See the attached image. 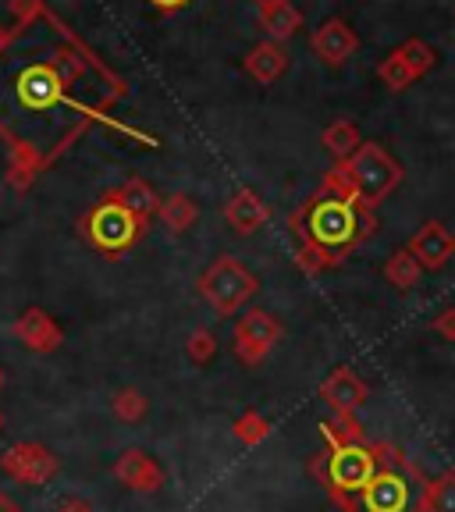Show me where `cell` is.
I'll return each instance as SVG.
<instances>
[{"instance_id":"f1b7e54d","label":"cell","mask_w":455,"mask_h":512,"mask_svg":"<svg viewBox=\"0 0 455 512\" xmlns=\"http://www.w3.org/2000/svg\"><path fill=\"white\" fill-rule=\"evenodd\" d=\"M431 331L434 335H441V342H455V306L441 310L438 317L431 320Z\"/></svg>"},{"instance_id":"7c38bea8","label":"cell","mask_w":455,"mask_h":512,"mask_svg":"<svg viewBox=\"0 0 455 512\" xmlns=\"http://www.w3.org/2000/svg\"><path fill=\"white\" fill-rule=\"evenodd\" d=\"M406 249L420 260L424 271H441V267L455 256V235L448 232L441 221H424Z\"/></svg>"},{"instance_id":"d590c367","label":"cell","mask_w":455,"mask_h":512,"mask_svg":"<svg viewBox=\"0 0 455 512\" xmlns=\"http://www.w3.org/2000/svg\"><path fill=\"white\" fill-rule=\"evenodd\" d=\"M0 431H4V413H0Z\"/></svg>"},{"instance_id":"8d00e7d4","label":"cell","mask_w":455,"mask_h":512,"mask_svg":"<svg viewBox=\"0 0 455 512\" xmlns=\"http://www.w3.org/2000/svg\"><path fill=\"white\" fill-rule=\"evenodd\" d=\"M256 4H267V0H256Z\"/></svg>"},{"instance_id":"ba28073f","label":"cell","mask_w":455,"mask_h":512,"mask_svg":"<svg viewBox=\"0 0 455 512\" xmlns=\"http://www.w3.org/2000/svg\"><path fill=\"white\" fill-rule=\"evenodd\" d=\"M0 470H4V477L18 480L25 488H40V484L57 477L61 463H57L54 452L47 445H40V441H18V445H11L0 456Z\"/></svg>"},{"instance_id":"836d02e7","label":"cell","mask_w":455,"mask_h":512,"mask_svg":"<svg viewBox=\"0 0 455 512\" xmlns=\"http://www.w3.org/2000/svg\"><path fill=\"white\" fill-rule=\"evenodd\" d=\"M4 384H8V374H4V367H0V392H4Z\"/></svg>"},{"instance_id":"8992f818","label":"cell","mask_w":455,"mask_h":512,"mask_svg":"<svg viewBox=\"0 0 455 512\" xmlns=\"http://www.w3.org/2000/svg\"><path fill=\"white\" fill-rule=\"evenodd\" d=\"M420 480L424 484L427 477H420L413 463L406 466H381L377 477L367 484V491L360 495V512H416V502L413 498V484L409 480Z\"/></svg>"},{"instance_id":"30bf717a","label":"cell","mask_w":455,"mask_h":512,"mask_svg":"<svg viewBox=\"0 0 455 512\" xmlns=\"http://www.w3.org/2000/svg\"><path fill=\"white\" fill-rule=\"evenodd\" d=\"M11 331H15V338L29 352H57V349H61V342H64L61 324H57L47 310H40V306H29V310L18 313L15 328H11Z\"/></svg>"},{"instance_id":"2e32d148","label":"cell","mask_w":455,"mask_h":512,"mask_svg":"<svg viewBox=\"0 0 455 512\" xmlns=\"http://www.w3.org/2000/svg\"><path fill=\"white\" fill-rule=\"evenodd\" d=\"M285 68H288V50L281 47L278 40L256 43L246 54V72L253 75L260 86H274V82L285 75Z\"/></svg>"},{"instance_id":"e0dca14e","label":"cell","mask_w":455,"mask_h":512,"mask_svg":"<svg viewBox=\"0 0 455 512\" xmlns=\"http://www.w3.org/2000/svg\"><path fill=\"white\" fill-rule=\"evenodd\" d=\"M157 217L171 235H185L192 224L200 221V207H196V200H192V196L175 192V196H168V200H160Z\"/></svg>"},{"instance_id":"4316f807","label":"cell","mask_w":455,"mask_h":512,"mask_svg":"<svg viewBox=\"0 0 455 512\" xmlns=\"http://www.w3.org/2000/svg\"><path fill=\"white\" fill-rule=\"evenodd\" d=\"M185 356H189L192 363H210L217 356V338H214V331H207V328H196L189 338H185Z\"/></svg>"},{"instance_id":"5bb4252c","label":"cell","mask_w":455,"mask_h":512,"mask_svg":"<svg viewBox=\"0 0 455 512\" xmlns=\"http://www.w3.org/2000/svg\"><path fill=\"white\" fill-rule=\"evenodd\" d=\"M224 221H228V228H232L235 235H253L271 221V207L260 200V192L239 189L232 200L224 203Z\"/></svg>"},{"instance_id":"ffe728a7","label":"cell","mask_w":455,"mask_h":512,"mask_svg":"<svg viewBox=\"0 0 455 512\" xmlns=\"http://www.w3.org/2000/svg\"><path fill=\"white\" fill-rule=\"evenodd\" d=\"M416 512H455V470L424 480Z\"/></svg>"},{"instance_id":"7a4b0ae2","label":"cell","mask_w":455,"mask_h":512,"mask_svg":"<svg viewBox=\"0 0 455 512\" xmlns=\"http://www.w3.org/2000/svg\"><path fill=\"white\" fill-rule=\"evenodd\" d=\"M377 470H381V459H377L370 441L328 448L324 456L310 459V473L342 512H360L356 502H360V495L367 491L370 480L377 477Z\"/></svg>"},{"instance_id":"d4e9b609","label":"cell","mask_w":455,"mask_h":512,"mask_svg":"<svg viewBox=\"0 0 455 512\" xmlns=\"http://www.w3.org/2000/svg\"><path fill=\"white\" fill-rule=\"evenodd\" d=\"M146 409H150V402H146V395L139 388H118L111 399V413L118 416L121 424H139Z\"/></svg>"},{"instance_id":"9a60e30c","label":"cell","mask_w":455,"mask_h":512,"mask_svg":"<svg viewBox=\"0 0 455 512\" xmlns=\"http://www.w3.org/2000/svg\"><path fill=\"white\" fill-rule=\"evenodd\" d=\"M18 100L29 111H47L61 100V79L50 68H29L18 79Z\"/></svg>"},{"instance_id":"3957f363","label":"cell","mask_w":455,"mask_h":512,"mask_svg":"<svg viewBox=\"0 0 455 512\" xmlns=\"http://www.w3.org/2000/svg\"><path fill=\"white\" fill-rule=\"evenodd\" d=\"M402 182V168L381 143H363L345 164H338L335 175H328V185L349 192L360 207L374 210L377 203Z\"/></svg>"},{"instance_id":"52a82bcc","label":"cell","mask_w":455,"mask_h":512,"mask_svg":"<svg viewBox=\"0 0 455 512\" xmlns=\"http://www.w3.org/2000/svg\"><path fill=\"white\" fill-rule=\"evenodd\" d=\"M281 335H285V328H281L278 317H271L267 310H246L232 331L235 360H242L246 367H260L271 356L274 345L281 342Z\"/></svg>"},{"instance_id":"44dd1931","label":"cell","mask_w":455,"mask_h":512,"mask_svg":"<svg viewBox=\"0 0 455 512\" xmlns=\"http://www.w3.org/2000/svg\"><path fill=\"white\" fill-rule=\"evenodd\" d=\"M114 196H118L121 203H125L132 214L139 217L143 224H150V217L160 210V200H157V192L150 189V185L143 182V178H128L125 185H118V189H111Z\"/></svg>"},{"instance_id":"7402d4cb","label":"cell","mask_w":455,"mask_h":512,"mask_svg":"<svg viewBox=\"0 0 455 512\" xmlns=\"http://www.w3.org/2000/svg\"><path fill=\"white\" fill-rule=\"evenodd\" d=\"M420 274H424V267H420V260L409 249H395L384 260V281L392 288H399V292H409V288L420 285Z\"/></svg>"},{"instance_id":"cb8c5ba5","label":"cell","mask_w":455,"mask_h":512,"mask_svg":"<svg viewBox=\"0 0 455 512\" xmlns=\"http://www.w3.org/2000/svg\"><path fill=\"white\" fill-rule=\"evenodd\" d=\"M320 434H324L328 448L360 445V441H367V434H363V424H360V416H342V413H331L328 420H320Z\"/></svg>"},{"instance_id":"ac0fdd59","label":"cell","mask_w":455,"mask_h":512,"mask_svg":"<svg viewBox=\"0 0 455 512\" xmlns=\"http://www.w3.org/2000/svg\"><path fill=\"white\" fill-rule=\"evenodd\" d=\"M260 22L271 32V40L281 43L303 25V15L292 8V0H267V4H260Z\"/></svg>"},{"instance_id":"5b68a950","label":"cell","mask_w":455,"mask_h":512,"mask_svg":"<svg viewBox=\"0 0 455 512\" xmlns=\"http://www.w3.org/2000/svg\"><path fill=\"white\" fill-rule=\"evenodd\" d=\"M196 288H200L203 303H207L217 317L228 320L260 292V281H256V274L249 271L242 260H235V256H217L214 264L200 274Z\"/></svg>"},{"instance_id":"1f68e13d","label":"cell","mask_w":455,"mask_h":512,"mask_svg":"<svg viewBox=\"0 0 455 512\" xmlns=\"http://www.w3.org/2000/svg\"><path fill=\"white\" fill-rule=\"evenodd\" d=\"M0 512H22V505H18L8 491H0Z\"/></svg>"},{"instance_id":"484cf974","label":"cell","mask_w":455,"mask_h":512,"mask_svg":"<svg viewBox=\"0 0 455 512\" xmlns=\"http://www.w3.org/2000/svg\"><path fill=\"white\" fill-rule=\"evenodd\" d=\"M232 434L242 441V445H249V448H256L260 441H267V434H271V420H267L260 409H246V413L235 420V427H232Z\"/></svg>"},{"instance_id":"4dcf8cb0","label":"cell","mask_w":455,"mask_h":512,"mask_svg":"<svg viewBox=\"0 0 455 512\" xmlns=\"http://www.w3.org/2000/svg\"><path fill=\"white\" fill-rule=\"evenodd\" d=\"M54 512H96L93 509V502H86V498H61V502H57V509Z\"/></svg>"},{"instance_id":"8fae6325","label":"cell","mask_w":455,"mask_h":512,"mask_svg":"<svg viewBox=\"0 0 455 512\" xmlns=\"http://www.w3.org/2000/svg\"><path fill=\"white\" fill-rule=\"evenodd\" d=\"M320 399L328 402L335 413H342V416H356L360 413V406L370 399V388H367V381H363L356 370H349V367H338L335 374L328 377V381L320 384Z\"/></svg>"},{"instance_id":"9c48e42d","label":"cell","mask_w":455,"mask_h":512,"mask_svg":"<svg viewBox=\"0 0 455 512\" xmlns=\"http://www.w3.org/2000/svg\"><path fill=\"white\" fill-rule=\"evenodd\" d=\"M313 54L320 61L328 64V68H342L356 50H360V36L352 29L345 18H328V22H320V29L313 32Z\"/></svg>"},{"instance_id":"d6a6232c","label":"cell","mask_w":455,"mask_h":512,"mask_svg":"<svg viewBox=\"0 0 455 512\" xmlns=\"http://www.w3.org/2000/svg\"><path fill=\"white\" fill-rule=\"evenodd\" d=\"M150 4L160 11H175V8H182V4H189V0H150Z\"/></svg>"},{"instance_id":"f546056e","label":"cell","mask_w":455,"mask_h":512,"mask_svg":"<svg viewBox=\"0 0 455 512\" xmlns=\"http://www.w3.org/2000/svg\"><path fill=\"white\" fill-rule=\"evenodd\" d=\"M40 11H43L40 0H11V15H15L18 22H32Z\"/></svg>"},{"instance_id":"6da1fadb","label":"cell","mask_w":455,"mask_h":512,"mask_svg":"<svg viewBox=\"0 0 455 512\" xmlns=\"http://www.w3.org/2000/svg\"><path fill=\"white\" fill-rule=\"evenodd\" d=\"M292 228H296V235L303 232V242L342 260L345 249H352L356 242L374 235V214L352 200L349 192L324 182V192L313 196L306 203V210H299L292 217Z\"/></svg>"},{"instance_id":"83f0119b","label":"cell","mask_w":455,"mask_h":512,"mask_svg":"<svg viewBox=\"0 0 455 512\" xmlns=\"http://www.w3.org/2000/svg\"><path fill=\"white\" fill-rule=\"evenodd\" d=\"M36 171H40V160H36V153H32V150H15V153H11L8 182L15 185V189H25V185L36 178Z\"/></svg>"},{"instance_id":"e575fe53","label":"cell","mask_w":455,"mask_h":512,"mask_svg":"<svg viewBox=\"0 0 455 512\" xmlns=\"http://www.w3.org/2000/svg\"><path fill=\"white\" fill-rule=\"evenodd\" d=\"M4 40H8V32H4V29H0V43H4Z\"/></svg>"},{"instance_id":"4fadbf2b","label":"cell","mask_w":455,"mask_h":512,"mask_svg":"<svg viewBox=\"0 0 455 512\" xmlns=\"http://www.w3.org/2000/svg\"><path fill=\"white\" fill-rule=\"evenodd\" d=\"M114 477H118V484H125L132 491H143V495L164 488V470H160L157 459L146 456L143 448H125L118 456V463H114Z\"/></svg>"},{"instance_id":"277c9868","label":"cell","mask_w":455,"mask_h":512,"mask_svg":"<svg viewBox=\"0 0 455 512\" xmlns=\"http://www.w3.org/2000/svg\"><path fill=\"white\" fill-rule=\"evenodd\" d=\"M143 232H146V224L139 221L114 192H104V200L82 217V235H86V242L96 253L111 256V260L114 256H125L128 249L143 239Z\"/></svg>"},{"instance_id":"603a6c76","label":"cell","mask_w":455,"mask_h":512,"mask_svg":"<svg viewBox=\"0 0 455 512\" xmlns=\"http://www.w3.org/2000/svg\"><path fill=\"white\" fill-rule=\"evenodd\" d=\"M320 143H324V150H328L338 164H345V160H349L352 153L363 146V136H360V128L352 125V121H335V125L324 128Z\"/></svg>"},{"instance_id":"d6986e66","label":"cell","mask_w":455,"mask_h":512,"mask_svg":"<svg viewBox=\"0 0 455 512\" xmlns=\"http://www.w3.org/2000/svg\"><path fill=\"white\" fill-rule=\"evenodd\" d=\"M420 75H424V72L416 68V61L402 47L392 50V54H388L381 64H377V79H381L388 89H395V93H402L406 86H413V82L420 79Z\"/></svg>"}]
</instances>
